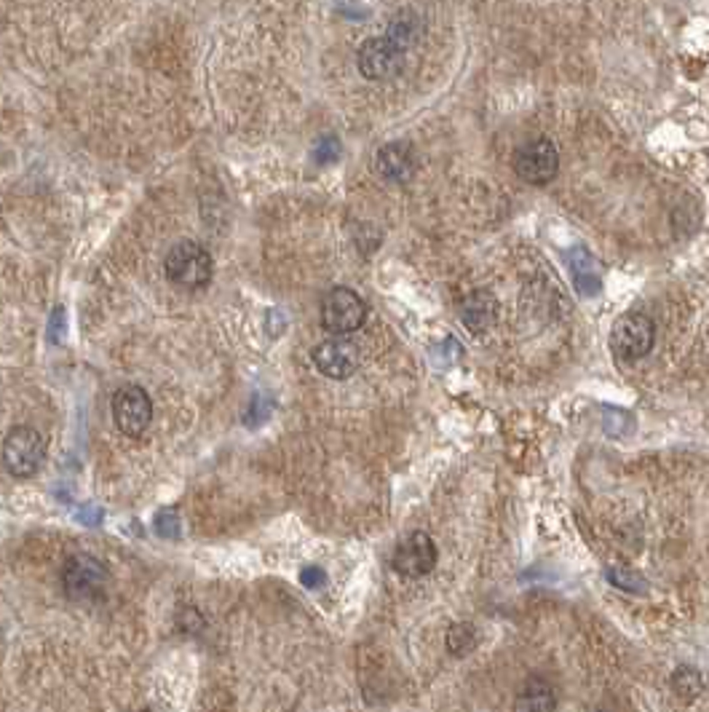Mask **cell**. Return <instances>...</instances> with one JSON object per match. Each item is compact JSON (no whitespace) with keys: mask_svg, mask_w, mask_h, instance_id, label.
Listing matches in <instances>:
<instances>
[{"mask_svg":"<svg viewBox=\"0 0 709 712\" xmlns=\"http://www.w3.org/2000/svg\"><path fill=\"white\" fill-rule=\"evenodd\" d=\"M391 43H397L402 51L412 49L420 38H423V19L415 11H399L389 19V27L383 32Z\"/></svg>","mask_w":709,"mask_h":712,"instance_id":"obj_12","label":"cell"},{"mask_svg":"<svg viewBox=\"0 0 709 712\" xmlns=\"http://www.w3.org/2000/svg\"><path fill=\"white\" fill-rule=\"evenodd\" d=\"M107 587V568L94 554H73L62 568V590L70 600L89 603L102 598Z\"/></svg>","mask_w":709,"mask_h":712,"instance_id":"obj_3","label":"cell"},{"mask_svg":"<svg viewBox=\"0 0 709 712\" xmlns=\"http://www.w3.org/2000/svg\"><path fill=\"white\" fill-rule=\"evenodd\" d=\"M375 169L389 183H407L415 175V153L407 142H389L378 150Z\"/></svg>","mask_w":709,"mask_h":712,"instance_id":"obj_11","label":"cell"},{"mask_svg":"<svg viewBox=\"0 0 709 712\" xmlns=\"http://www.w3.org/2000/svg\"><path fill=\"white\" fill-rule=\"evenodd\" d=\"M477 645V629L469 624V621H461V624H453L450 632H447V648L450 653L455 656H466L471 653Z\"/></svg>","mask_w":709,"mask_h":712,"instance_id":"obj_15","label":"cell"},{"mask_svg":"<svg viewBox=\"0 0 709 712\" xmlns=\"http://www.w3.org/2000/svg\"><path fill=\"white\" fill-rule=\"evenodd\" d=\"M340 156V142L335 137H324L316 148V161L319 164H329Z\"/></svg>","mask_w":709,"mask_h":712,"instance_id":"obj_19","label":"cell"},{"mask_svg":"<svg viewBox=\"0 0 709 712\" xmlns=\"http://www.w3.org/2000/svg\"><path fill=\"white\" fill-rule=\"evenodd\" d=\"M436 565V546L426 533H409L394 552V568L407 579H420Z\"/></svg>","mask_w":709,"mask_h":712,"instance_id":"obj_10","label":"cell"},{"mask_svg":"<svg viewBox=\"0 0 709 712\" xmlns=\"http://www.w3.org/2000/svg\"><path fill=\"white\" fill-rule=\"evenodd\" d=\"M672 686H675V691H678L683 699H694V697L702 694L705 680H702L699 670H694V667H678L675 675H672Z\"/></svg>","mask_w":709,"mask_h":712,"instance_id":"obj_16","label":"cell"},{"mask_svg":"<svg viewBox=\"0 0 709 712\" xmlns=\"http://www.w3.org/2000/svg\"><path fill=\"white\" fill-rule=\"evenodd\" d=\"M156 533L161 538H177L180 536V517L175 509H164L158 517H156Z\"/></svg>","mask_w":709,"mask_h":712,"instance_id":"obj_18","label":"cell"},{"mask_svg":"<svg viewBox=\"0 0 709 712\" xmlns=\"http://www.w3.org/2000/svg\"><path fill=\"white\" fill-rule=\"evenodd\" d=\"M112 418L115 426L126 437H142L153 420V402L142 386H123L112 397Z\"/></svg>","mask_w":709,"mask_h":712,"instance_id":"obj_8","label":"cell"},{"mask_svg":"<svg viewBox=\"0 0 709 712\" xmlns=\"http://www.w3.org/2000/svg\"><path fill=\"white\" fill-rule=\"evenodd\" d=\"M301 581H303L308 590H319L327 579H324V571H319V568H305L303 573H301Z\"/></svg>","mask_w":709,"mask_h":712,"instance_id":"obj_20","label":"cell"},{"mask_svg":"<svg viewBox=\"0 0 709 712\" xmlns=\"http://www.w3.org/2000/svg\"><path fill=\"white\" fill-rule=\"evenodd\" d=\"M466 327L471 329H485L496 321V301L488 293H474L461 311Z\"/></svg>","mask_w":709,"mask_h":712,"instance_id":"obj_13","label":"cell"},{"mask_svg":"<svg viewBox=\"0 0 709 712\" xmlns=\"http://www.w3.org/2000/svg\"><path fill=\"white\" fill-rule=\"evenodd\" d=\"M554 691L549 689V683H543V680H538V678H533V680H527V686H525V691L519 694V699H516V710H527V712H549L554 710Z\"/></svg>","mask_w":709,"mask_h":712,"instance_id":"obj_14","label":"cell"},{"mask_svg":"<svg viewBox=\"0 0 709 712\" xmlns=\"http://www.w3.org/2000/svg\"><path fill=\"white\" fill-rule=\"evenodd\" d=\"M356 65L359 73L370 81H389L394 76H399L402 65H405V51L391 43L386 35L370 38L359 46L356 51Z\"/></svg>","mask_w":709,"mask_h":712,"instance_id":"obj_7","label":"cell"},{"mask_svg":"<svg viewBox=\"0 0 709 712\" xmlns=\"http://www.w3.org/2000/svg\"><path fill=\"white\" fill-rule=\"evenodd\" d=\"M610 584L613 587H618V590H629V592H642L645 590V581L637 576V573H632V571H626V568H613L608 573Z\"/></svg>","mask_w":709,"mask_h":712,"instance_id":"obj_17","label":"cell"},{"mask_svg":"<svg viewBox=\"0 0 709 712\" xmlns=\"http://www.w3.org/2000/svg\"><path fill=\"white\" fill-rule=\"evenodd\" d=\"M656 340V324L648 313H624L610 329V346L624 359H642Z\"/></svg>","mask_w":709,"mask_h":712,"instance_id":"obj_5","label":"cell"},{"mask_svg":"<svg viewBox=\"0 0 709 712\" xmlns=\"http://www.w3.org/2000/svg\"><path fill=\"white\" fill-rule=\"evenodd\" d=\"M46 461V439L32 426H16L3 442V466L11 477H32Z\"/></svg>","mask_w":709,"mask_h":712,"instance_id":"obj_1","label":"cell"},{"mask_svg":"<svg viewBox=\"0 0 709 712\" xmlns=\"http://www.w3.org/2000/svg\"><path fill=\"white\" fill-rule=\"evenodd\" d=\"M169 282L183 290H199L211 282V257L196 241H180L164 260Z\"/></svg>","mask_w":709,"mask_h":712,"instance_id":"obj_2","label":"cell"},{"mask_svg":"<svg viewBox=\"0 0 709 712\" xmlns=\"http://www.w3.org/2000/svg\"><path fill=\"white\" fill-rule=\"evenodd\" d=\"M514 172L527 185H546L560 172V153L552 140H530L514 156Z\"/></svg>","mask_w":709,"mask_h":712,"instance_id":"obj_6","label":"cell"},{"mask_svg":"<svg viewBox=\"0 0 709 712\" xmlns=\"http://www.w3.org/2000/svg\"><path fill=\"white\" fill-rule=\"evenodd\" d=\"M364 319H367V305L348 287H335L321 301V324L332 335L356 332L364 324Z\"/></svg>","mask_w":709,"mask_h":712,"instance_id":"obj_4","label":"cell"},{"mask_svg":"<svg viewBox=\"0 0 709 712\" xmlns=\"http://www.w3.org/2000/svg\"><path fill=\"white\" fill-rule=\"evenodd\" d=\"M359 362H362V354L359 348L346 340V338H332V340H324L313 348V365L321 375L332 378V381H346L351 378L356 370H359Z\"/></svg>","mask_w":709,"mask_h":712,"instance_id":"obj_9","label":"cell"}]
</instances>
